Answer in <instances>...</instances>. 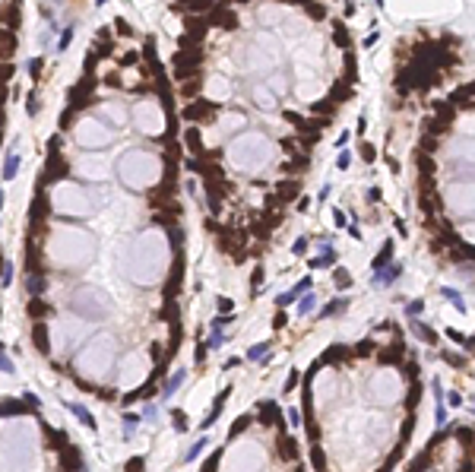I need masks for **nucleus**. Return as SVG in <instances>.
I'll return each instance as SVG.
<instances>
[{"label":"nucleus","instance_id":"obj_12","mask_svg":"<svg viewBox=\"0 0 475 472\" xmlns=\"http://www.w3.org/2000/svg\"><path fill=\"white\" fill-rule=\"evenodd\" d=\"M266 349H269V342H260V346H251V352H247V358H251V361H254V358H263V352H266Z\"/></svg>","mask_w":475,"mask_h":472},{"label":"nucleus","instance_id":"obj_13","mask_svg":"<svg viewBox=\"0 0 475 472\" xmlns=\"http://www.w3.org/2000/svg\"><path fill=\"white\" fill-rule=\"evenodd\" d=\"M0 371H7V374H13V371H16V368H13V361H10L4 352H0Z\"/></svg>","mask_w":475,"mask_h":472},{"label":"nucleus","instance_id":"obj_3","mask_svg":"<svg viewBox=\"0 0 475 472\" xmlns=\"http://www.w3.org/2000/svg\"><path fill=\"white\" fill-rule=\"evenodd\" d=\"M0 472H82V463L76 447L19 399L0 409Z\"/></svg>","mask_w":475,"mask_h":472},{"label":"nucleus","instance_id":"obj_14","mask_svg":"<svg viewBox=\"0 0 475 472\" xmlns=\"http://www.w3.org/2000/svg\"><path fill=\"white\" fill-rule=\"evenodd\" d=\"M0 206H4V191H0Z\"/></svg>","mask_w":475,"mask_h":472},{"label":"nucleus","instance_id":"obj_9","mask_svg":"<svg viewBox=\"0 0 475 472\" xmlns=\"http://www.w3.org/2000/svg\"><path fill=\"white\" fill-rule=\"evenodd\" d=\"M399 269H402V266H393V269H384V273H377V286H390V282L399 276Z\"/></svg>","mask_w":475,"mask_h":472},{"label":"nucleus","instance_id":"obj_6","mask_svg":"<svg viewBox=\"0 0 475 472\" xmlns=\"http://www.w3.org/2000/svg\"><path fill=\"white\" fill-rule=\"evenodd\" d=\"M70 412H73V415H76V418H79L82 424H86L89 431H95V418H92V415H89V412L82 409V406H70Z\"/></svg>","mask_w":475,"mask_h":472},{"label":"nucleus","instance_id":"obj_5","mask_svg":"<svg viewBox=\"0 0 475 472\" xmlns=\"http://www.w3.org/2000/svg\"><path fill=\"white\" fill-rule=\"evenodd\" d=\"M307 289H311V279H301V282H298V286H295L292 292H285V295H279V308H282V304H292V301L298 298L301 292H307Z\"/></svg>","mask_w":475,"mask_h":472},{"label":"nucleus","instance_id":"obj_10","mask_svg":"<svg viewBox=\"0 0 475 472\" xmlns=\"http://www.w3.org/2000/svg\"><path fill=\"white\" fill-rule=\"evenodd\" d=\"M390 254H393V241H387V244H384V254H380L377 260H374V269H380V266H387V263H390Z\"/></svg>","mask_w":475,"mask_h":472},{"label":"nucleus","instance_id":"obj_8","mask_svg":"<svg viewBox=\"0 0 475 472\" xmlns=\"http://www.w3.org/2000/svg\"><path fill=\"white\" fill-rule=\"evenodd\" d=\"M336 263V254H332V247H326L323 251V257H317V260H311V266L314 269H320V266H332Z\"/></svg>","mask_w":475,"mask_h":472},{"label":"nucleus","instance_id":"obj_7","mask_svg":"<svg viewBox=\"0 0 475 472\" xmlns=\"http://www.w3.org/2000/svg\"><path fill=\"white\" fill-rule=\"evenodd\" d=\"M16 168H19V156H16V152H10V156H7V162H4V178L10 181V178L16 174Z\"/></svg>","mask_w":475,"mask_h":472},{"label":"nucleus","instance_id":"obj_2","mask_svg":"<svg viewBox=\"0 0 475 472\" xmlns=\"http://www.w3.org/2000/svg\"><path fill=\"white\" fill-rule=\"evenodd\" d=\"M203 472H304V463L276 403H260L234 421Z\"/></svg>","mask_w":475,"mask_h":472},{"label":"nucleus","instance_id":"obj_4","mask_svg":"<svg viewBox=\"0 0 475 472\" xmlns=\"http://www.w3.org/2000/svg\"><path fill=\"white\" fill-rule=\"evenodd\" d=\"M409 472H475V428L450 424L434 434Z\"/></svg>","mask_w":475,"mask_h":472},{"label":"nucleus","instance_id":"obj_15","mask_svg":"<svg viewBox=\"0 0 475 472\" xmlns=\"http://www.w3.org/2000/svg\"><path fill=\"white\" fill-rule=\"evenodd\" d=\"M0 352H4V342H0Z\"/></svg>","mask_w":475,"mask_h":472},{"label":"nucleus","instance_id":"obj_11","mask_svg":"<svg viewBox=\"0 0 475 472\" xmlns=\"http://www.w3.org/2000/svg\"><path fill=\"white\" fill-rule=\"evenodd\" d=\"M314 304H317V298H314V295H307V298H301V301H298V314H301V317H304V314H311V311H314Z\"/></svg>","mask_w":475,"mask_h":472},{"label":"nucleus","instance_id":"obj_1","mask_svg":"<svg viewBox=\"0 0 475 472\" xmlns=\"http://www.w3.org/2000/svg\"><path fill=\"white\" fill-rule=\"evenodd\" d=\"M412 352L374 342L326 349L304 381V421L317 472H393L418 412Z\"/></svg>","mask_w":475,"mask_h":472}]
</instances>
